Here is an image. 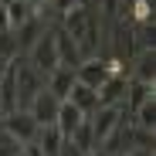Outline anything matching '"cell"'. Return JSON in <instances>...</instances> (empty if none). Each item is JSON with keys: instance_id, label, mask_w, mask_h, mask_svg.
<instances>
[{"instance_id": "cell-10", "label": "cell", "mask_w": 156, "mask_h": 156, "mask_svg": "<svg viewBox=\"0 0 156 156\" xmlns=\"http://www.w3.org/2000/svg\"><path fill=\"white\" fill-rule=\"evenodd\" d=\"M126 85H129V78H105V85L95 92V95H98V109H102V105H122Z\"/></svg>"}, {"instance_id": "cell-6", "label": "cell", "mask_w": 156, "mask_h": 156, "mask_svg": "<svg viewBox=\"0 0 156 156\" xmlns=\"http://www.w3.org/2000/svg\"><path fill=\"white\" fill-rule=\"evenodd\" d=\"M71 85H75V68H65V65H58L55 71H51V75L44 78V88H48L51 95H55L58 102H65V98H68Z\"/></svg>"}, {"instance_id": "cell-11", "label": "cell", "mask_w": 156, "mask_h": 156, "mask_svg": "<svg viewBox=\"0 0 156 156\" xmlns=\"http://www.w3.org/2000/svg\"><path fill=\"white\" fill-rule=\"evenodd\" d=\"M61 143H65V136L58 133L55 126H44V129H37V139H34V146L41 149V156H58V153H61Z\"/></svg>"}, {"instance_id": "cell-4", "label": "cell", "mask_w": 156, "mask_h": 156, "mask_svg": "<svg viewBox=\"0 0 156 156\" xmlns=\"http://www.w3.org/2000/svg\"><path fill=\"white\" fill-rule=\"evenodd\" d=\"M105 78H109V71H105V61L102 58H85L75 68V82L85 85V88H95V92L105 85Z\"/></svg>"}, {"instance_id": "cell-14", "label": "cell", "mask_w": 156, "mask_h": 156, "mask_svg": "<svg viewBox=\"0 0 156 156\" xmlns=\"http://www.w3.org/2000/svg\"><path fill=\"white\" fill-rule=\"evenodd\" d=\"M126 156H153V149H129Z\"/></svg>"}, {"instance_id": "cell-7", "label": "cell", "mask_w": 156, "mask_h": 156, "mask_svg": "<svg viewBox=\"0 0 156 156\" xmlns=\"http://www.w3.org/2000/svg\"><path fill=\"white\" fill-rule=\"evenodd\" d=\"M44 34V20L34 14L31 20H24L20 27L14 31V41H17V51H31L34 44H37V37Z\"/></svg>"}, {"instance_id": "cell-12", "label": "cell", "mask_w": 156, "mask_h": 156, "mask_svg": "<svg viewBox=\"0 0 156 156\" xmlns=\"http://www.w3.org/2000/svg\"><path fill=\"white\" fill-rule=\"evenodd\" d=\"M153 78H156V58H153V51H139V58H136V78H133V82L153 85Z\"/></svg>"}, {"instance_id": "cell-1", "label": "cell", "mask_w": 156, "mask_h": 156, "mask_svg": "<svg viewBox=\"0 0 156 156\" xmlns=\"http://www.w3.org/2000/svg\"><path fill=\"white\" fill-rule=\"evenodd\" d=\"M0 126H4V133H7L17 146L34 143V139H37V129H41V126L31 119V112H27V109H17V112L4 115V122H0Z\"/></svg>"}, {"instance_id": "cell-13", "label": "cell", "mask_w": 156, "mask_h": 156, "mask_svg": "<svg viewBox=\"0 0 156 156\" xmlns=\"http://www.w3.org/2000/svg\"><path fill=\"white\" fill-rule=\"evenodd\" d=\"M51 4H55V10H58V14H68L71 7H78V0H51Z\"/></svg>"}, {"instance_id": "cell-3", "label": "cell", "mask_w": 156, "mask_h": 156, "mask_svg": "<svg viewBox=\"0 0 156 156\" xmlns=\"http://www.w3.org/2000/svg\"><path fill=\"white\" fill-rule=\"evenodd\" d=\"M58 109H61V102L51 95L48 88H41L37 95H34V102L27 105V112H31V119L44 129V126H55V119H58Z\"/></svg>"}, {"instance_id": "cell-5", "label": "cell", "mask_w": 156, "mask_h": 156, "mask_svg": "<svg viewBox=\"0 0 156 156\" xmlns=\"http://www.w3.org/2000/svg\"><path fill=\"white\" fill-rule=\"evenodd\" d=\"M51 37H55V51H58V61L65 65V68H78V65H82L85 58H82V48H78L61 27H55V31H51Z\"/></svg>"}, {"instance_id": "cell-2", "label": "cell", "mask_w": 156, "mask_h": 156, "mask_svg": "<svg viewBox=\"0 0 156 156\" xmlns=\"http://www.w3.org/2000/svg\"><path fill=\"white\" fill-rule=\"evenodd\" d=\"M27 65H31L41 78H48L51 71L61 65V61H58V51H55V37H51V34H41V37H37V44L31 48V55H27Z\"/></svg>"}, {"instance_id": "cell-8", "label": "cell", "mask_w": 156, "mask_h": 156, "mask_svg": "<svg viewBox=\"0 0 156 156\" xmlns=\"http://www.w3.org/2000/svg\"><path fill=\"white\" fill-rule=\"evenodd\" d=\"M65 102H71V105L78 109V112H82L85 119L88 115H95V109H98V95H95V88H85V85H71V92H68V98Z\"/></svg>"}, {"instance_id": "cell-9", "label": "cell", "mask_w": 156, "mask_h": 156, "mask_svg": "<svg viewBox=\"0 0 156 156\" xmlns=\"http://www.w3.org/2000/svg\"><path fill=\"white\" fill-rule=\"evenodd\" d=\"M82 122H85V115L78 112V109L71 105V102H61V109H58V119H55V129H58V133H61L65 139H71V133H75V129L82 126Z\"/></svg>"}]
</instances>
